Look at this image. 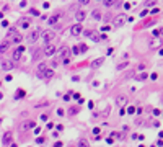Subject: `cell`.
Here are the masks:
<instances>
[{
  "mask_svg": "<svg viewBox=\"0 0 163 147\" xmlns=\"http://www.w3.org/2000/svg\"><path fill=\"white\" fill-rule=\"evenodd\" d=\"M41 33H43V31H41L39 28H38V30H33V31H29V33H28V36H26V41H28L29 44H34L36 41H39V36H41Z\"/></svg>",
  "mask_w": 163,
  "mask_h": 147,
  "instance_id": "obj_1",
  "label": "cell"
},
{
  "mask_svg": "<svg viewBox=\"0 0 163 147\" xmlns=\"http://www.w3.org/2000/svg\"><path fill=\"white\" fill-rule=\"evenodd\" d=\"M126 21H127V16L124 15V13H119L117 16H114V20H113V24L116 28H122L124 24H126Z\"/></svg>",
  "mask_w": 163,
  "mask_h": 147,
  "instance_id": "obj_2",
  "label": "cell"
},
{
  "mask_svg": "<svg viewBox=\"0 0 163 147\" xmlns=\"http://www.w3.org/2000/svg\"><path fill=\"white\" fill-rule=\"evenodd\" d=\"M41 36H43V41L47 44V43H51V41L55 38V33H54L52 30H46V31H43V33H41Z\"/></svg>",
  "mask_w": 163,
  "mask_h": 147,
  "instance_id": "obj_3",
  "label": "cell"
},
{
  "mask_svg": "<svg viewBox=\"0 0 163 147\" xmlns=\"http://www.w3.org/2000/svg\"><path fill=\"white\" fill-rule=\"evenodd\" d=\"M43 52H44V56H47V57H52V56L55 54V52H57V47H55L52 43H47Z\"/></svg>",
  "mask_w": 163,
  "mask_h": 147,
  "instance_id": "obj_4",
  "label": "cell"
},
{
  "mask_svg": "<svg viewBox=\"0 0 163 147\" xmlns=\"http://www.w3.org/2000/svg\"><path fill=\"white\" fill-rule=\"evenodd\" d=\"M2 144H3V145H12V144H13V132L7 131L5 134H3V137H2Z\"/></svg>",
  "mask_w": 163,
  "mask_h": 147,
  "instance_id": "obj_5",
  "label": "cell"
},
{
  "mask_svg": "<svg viewBox=\"0 0 163 147\" xmlns=\"http://www.w3.org/2000/svg\"><path fill=\"white\" fill-rule=\"evenodd\" d=\"M38 77H41V79H52L54 77V69H51V67H47L46 70H43L41 74H38Z\"/></svg>",
  "mask_w": 163,
  "mask_h": 147,
  "instance_id": "obj_6",
  "label": "cell"
},
{
  "mask_svg": "<svg viewBox=\"0 0 163 147\" xmlns=\"http://www.w3.org/2000/svg\"><path fill=\"white\" fill-rule=\"evenodd\" d=\"M82 33H83V28H82V24H80V23L74 24V26L70 28V34H72V36H80Z\"/></svg>",
  "mask_w": 163,
  "mask_h": 147,
  "instance_id": "obj_7",
  "label": "cell"
},
{
  "mask_svg": "<svg viewBox=\"0 0 163 147\" xmlns=\"http://www.w3.org/2000/svg\"><path fill=\"white\" fill-rule=\"evenodd\" d=\"M25 51V47H18L16 51H13V54H12V61L13 62H18L20 59H21V52Z\"/></svg>",
  "mask_w": 163,
  "mask_h": 147,
  "instance_id": "obj_8",
  "label": "cell"
},
{
  "mask_svg": "<svg viewBox=\"0 0 163 147\" xmlns=\"http://www.w3.org/2000/svg\"><path fill=\"white\" fill-rule=\"evenodd\" d=\"M59 56H60L62 59H67L69 56H70V47L69 46H62L60 49H59Z\"/></svg>",
  "mask_w": 163,
  "mask_h": 147,
  "instance_id": "obj_9",
  "label": "cell"
},
{
  "mask_svg": "<svg viewBox=\"0 0 163 147\" xmlns=\"http://www.w3.org/2000/svg\"><path fill=\"white\" fill-rule=\"evenodd\" d=\"M116 105H117V106H121V108L126 106V105H127V95H119L116 98Z\"/></svg>",
  "mask_w": 163,
  "mask_h": 147,
  "instance_id": "obj_10",
  "label": "cell"
},
{
  "mask_svg": "<svg viewBox=\"0 0 163 147\" xmlns=\"http://www.w3.org/2000/svg\"><path fill=\"white\" fill-rule=\"evenodd\" d=\"M103 64H105V57H98V59H95V61H91V69H98V67H101Z\"/></svg>",
  "mask_w": 163,
  "mask_h": 147,
  "instance_id": "obj_11",
  "label": "cell"
},
{
  "mask_svg": "<svg viewBox=\"0 0 163 147\" xmlns=\"http://www.w3.org/2000/svg\"><path fill=\"white\" fill-rule=\"evenodd\" d=\"M10 44H12V41H8V39L2 41V44H0V54H3V52H7V49L10 47Z\"/></svg>",
  "mask_w": 163,
  "mask_h": 147,
  "instance_id": "obj_12",
  "label": "cell"
},
{
  "mask_svg": "<svg viewBox=\"0 0 163 147\" xmlns=\"http://www.w3.org/2000/svg\"><path fill=\"white\" fill-rule=\"evenodd\" d=\"M85 18H86V13L83 12V10H78V12L75 13V20H77L78 23H82V21H83V20H85Z\"/></svg>",
  "mask_w": 163,
  "mask_h": 147,
  "instance_id": "obj_13",
  "label": "cell"
},
{
  "mask_svg": "<svg viewBox=\"0 0 163 147\" xmlns=\"http://www.w3.org/2000/svg\"><path fill=\"white\" fill-rule=\"evenodd\" d=\"M10 36H12V39H13L12 43H15V44H20V43L23 41V36H21V34H18L16 31H15L13 34H10Z\"/></svg>",
  "mask_w": 163,
  "mask_h": 147,
  "instance_id": "obj_14",
  "label": "cell"
},
{
  "mask_svg": "<svg viewBox=\"0 0 163 147\" xmlns=\"http://www.w3.org/2000/svg\"><path fill=\"white\" fill-rule=\"evenodd\" d=\"M2 69L3 70H12L13 69V61H2Z\"/></svg>",
  "mask_w": 163,
  "mask_h": 147,
  "instance_id": "obj_15",
  "label": "cell"
},
{
  "mask_svg": "<svg viewBox=\"0 0 163 147\" xmlns=\"http://www.w3.org/2000/svg\"><path fill=\"white\" fill-rule=\"evenodd\" d=\"M18 26H20V28H23V30L29 28V20H26V18H21V20L18 21Z\"/></svg>",
  "mask_w": 163,
  "mask_h": 147,
  "instance_id": "obj_16",
  "label": "cell"
},
{
  "mask_svg": "<svg viewBox=\"0 0 163 147\" xmlns=\"http://www.w3.org/2000/svg\"><path fill=\"white\" fill-rule=\"evenodd\" d=\"M91 18L96 20V21L101 20V12H100V10H93V12H91Z\"/></svg>",
  "mask_w": 163,
  "mask_h": 147,
  "instance_id": "obj_17",
  "label": "cell"
},
{
  "mask_svg": "<svg viewBox=\"0 0 163 147\" xmlns=\"http://www.w3.org/2000/svg\"><path fill=\"white\" fill-rule=\"evenodd\" d=\"M147 79H148V74L147 72H142V74H139V75H137L139 82H144V80H147Z\"/></svg>",
  "mask_w": 163,
  "mask_h": 147,
  "instance_id": "obj_18",
  "label": "cell"
},
{
  "mask_svg": "<svg viewBox=\"0 0 163 147\" xmlns=\"http://www.w3.org/2000/svg\"><path fill=\"white\" fill-rule=\"evenodd\" d=\"M160 46H161V41H160V39H155V41H152V43H150V47H152V49L160 47Z\"/></svg>",
  "mask_w": 163,
  "mask_h": 147,
  "instance_id": "obj_19",
  "label": "cell"
},
{
  "mask_svg": "<svg viewBox=\"0 0 163 147\" xmlns=\"http://www.w3.org/2000/svg\"><path fill=\"white\" fill-rule=\"evenodd\" d=\"M78 111H80V108H78V106H74V108H70V110H69V114H70V116H74V114H77Z\"/></svg>",
  "mask_w": 163,
  "mask_h": 147,
  "instance_id": "obj_20",
  "label": "cell"
},
{
  "mask_svg": "<svg viewBox=\"0 0 163 147\" xmlns=\"http://www.w3.org/2000/svg\"><path fill=\"white\" fill-rule=\"evenodd\" d=\"M47 67H49V65H47V64H44V62H43V64H39V65H38V74H41L43 70H46Z\"/></svg>",
  "mask_w": 163,
  "mask_h": 147,
  "instance_id": "obj_21",
  "label": "cell"
},
{
  "mask_svg": "<svg viewBox=\"0 0 163 147\" xmlns=\"http://www.w3.org/2000/svg\"><path fill=\"white\" fill-rule=\"evenodd\" d=\"M34 122L33 121H28V122H23V129H28V128H33Z\"/></svg>",
  "mask_w": 163,
  "mask_h": 147,
  "instance_id": "obj_22",
  "label": "cell"
},
{
  "mask_svg": "<svg viewBox=\"0 0 163 147\" xmlns=\"http://www.w3.org/2000/svg\"><path fill=\"white\" fill-rule=\"evenodd\" d=\"M126 67H127V62H121V64L117 65V70H124Z\"/></svg>",
  "mask_w": 163,
  "mask_h": 147,
  "instance_id": "obj_23",
  "label": "cell"
},
{
  "mask_svg": "<svg viewBox=\"0 0 163 147\" xmlns=\"http://www.w3.org/2000/svg\"><path fill=\"white\" fill-rule=\"evenodd\" d=\"M103 3H105V7H111L114 3V0H103Z\"/></svg>",
  "mask_w": 163,
  "mask_h": 147,
  "instance_id": "obj_24",
  "label": "cell"
},
{
  "mask_svg": "<svg viewBox=\"0 0 163 147\" xmlns=\"http://www.w3.org/2000/svg\"><path fill=\"white\" fill-rule=\"evenodd\" d=\"M57 18H59L57 15H55V16H51V18H49V23H51V24H52V23H55V21H57Z\"/></svg>",
  "mask_w": 163,
  "mask_h": 147,
  "instance_id": "obj_25",
  "label": "cell"
},
{
  "mask_svg": "<svg viewBox=\"0 0 163 147\" xmlns=\"http://www.w3.org/2000/svg\"><path fill=\"white\" fill-rule=\"evenodd\" d=\"M155 3H157V0H147V7H152Z\"/></svg>",
  "mask_w": 163,
  "mask_h": 147,
  "instance_id": "obj_26",
  "label": "cell"
},
{
  "mask_svg": "<svg viewBox=\"0 0 163 147\" xmlns=\"http://www.w3.org/2000/svg\"><path fill=\"white\" fill-rule=\"evenodd\" d=\"M134 111H136V108H134V106H129V108H127V113H129V114H132Z\"/></svg>",
  "mask_w": 163,
  "mask_h": 147,
  "instance_id": "obj_27",
  "label": "cell"
},
{
  "mask_svg": "<svg viewBox=\"0 0 163 147\" xmlns=\"http://www.w3.org/2000/svg\"><path fill=\"white\" fill-rule=\"evenodd\" d=\"M80 51H82V49H78V46H75V47H74V54H77V56H78V54H80Z\"/></svg>",
  "mask_w": 163,
  "mask_h": 147,
  "instance_id": "obj_28",
  "label": "cell"
},
{
  "mask_svg": "<svg viewBox=\"0 0 163 147\" xmlns=\"http://www.w3.org/2000/svg\"><path fill=\"white\" fill-rule=\"evenodd\" d=\"M78 144H80V145H88V142H86L85 139H80V141H78Z\"/></svg>",
  "mask_w": 163,
  "mask_h": 147,
  "instance_id": "obj_29",
  "label": "cell"
},
{
  "mask_svg": "<svg viewBox=\"0 0 163 147\" xmlns=\"http://www.w3.org/2000/svg\"><path fill=\"white\" fill-rule=\"evenodd\" d=\"M23 95H25V92H23V90L20 88V90H18V95H16V98H21Z\"/></svg>",
  "mask_w": 163,
  "mask_h": 147,
  "instance_id": "obj_30",
  "label": "cell"
},
{
  "mask_svg": "<svg viewBox=\"0 0 163 147\" xmlns=\"http://www.w3.org/2000/svg\"><path fill=\"white\" fill-rule=\"evenodd\" d=\"M36 142H38V144H43V142H44V137H38Z\"/></svg>",
  "mask_w": 163,
  "mask_h": 147,
  "instance_id": "obj_31",
  "label": "cell"
},
{
  "mask_svg": "<svg viewBox=\"0 0 163 147\" xmlns=\"http://www.w3.org/2000/svg\"><path fill=\"white\" fill-rule=\"evenodd\" d=\"M55 65H57V61H52V62H51V65H49V67H52V69H54Z\"/></svg>",
  "mask_w": 163,
  "mask_h": 147,
  "instance_id": "obj_32",
  "label": "cell"
},
{
  "mask_svg": "<svg viewBox=\"0 0 163 147\" xmlns=\"http://www.w3.org/2000/svg\"><path fill=\"white\" fill-rule=\"evenodd\" d=\"M31 13H33L34 16H39V13H38V10H31Z\"/></svg>",
  "mask_w": 163,
  "mask_h": 147,
  "instance_id": "obj_33",
  "label": "cell"
},
{
  "mask_svg": "<svg viewBox=\"0 0 163 147\" xmlns=\"http://www.w3.org/2000/svg\"><path fill=\"white\" fill-rule=\"evenodd\" d=\"M78 2H80V3H82V5H86V3H88V2H90V0H78Z\"/></svg>",
  "mask_w": 163,
  "mask_h": 147,
  "instance_id": "obj_34",
  "label": "cell"
}]
</instances>
